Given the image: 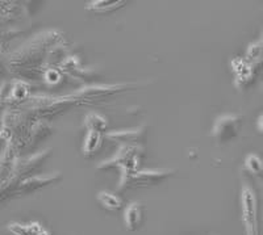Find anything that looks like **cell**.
Instances as JSON below:
<instances>
[{
  "label": "cell",
  "mask_w": 263,
  "mask_h": 235,
  "mask_svg": "<svg viewBox=\"0 0 263 235\" xmlns=\"http://www.w3.org/2000/svg\"><path fill=\"white\" fill-rule=\"evenodd\" d=\"M257 125H258V130H259L260 133H263V114H260L259 119H258Z\"/></svg>",
  "instance_id": "14"
},
{
  "label": "cell",
  "mask_w": 263,
  "mask_h": 235,
  "mask_svg": "<svg viewBox=\"0 0 263 235\" xmlns=\"http://www.w3.org/2000/svg\"><path fill=\"white\" fill-rule=\"evenodd\" d=\"M96 200L102 208L109 211H117L123 208V199L108 191H102L96 194Z\"/></svg>",
  "instance_id": "8"
},
{
  "label": "cell",
  "mask_w": 263,
  "mask_h": 235,
  "mask_svg": "<svg viewBox=\"0 0 263 235\" xmlns=\"http://www.w3.org/2000/svg\"><path fill=\"white\" fill-rule=\"evenodd\" d=\"M61 175H49V176H33V178L25 179L18 185V191L23 193H29V192H34L42 187H46L49 184H53L57 180H60Z\"/></svg>",
  "instance_id": "5"
},
{
  "label": "cell",
  "mask_w": 263,
  "mask_h": 235,
  "mask_svg": "<svg viewBox=\"0 0 263 235\" xmlns=\"http://www.w3.org/2000/svg\"><path fill=\"white\" fill-rule=\"evenodd\" d=\"M39 235H51V232L49 231V230L46 229V227H44V229L41 230V232H40Z\"/></svg>",
  "instance_id": "15"
},
{
  "label": "cell",
  "mask_w": 263,
  "mask_h": 235,
  "mask_svg": "<svg viewBox=\"0 0 263 235\" xmlns=\"http://www.w3.org/2000/svg\"><path fill=\"white\" fill-rule=\"evenodd\" d=\"M242 125V117L238 114H224L218 117L212 129V135L218 143L233 141L239 134Z\"/></svg>",
  "instance_id": "2"
},
{
  "label": "cell",
  "mask_w": 263,
  "mask_h": 235,
  "mask_svg": "<svg viewBox=\"0 0 263 235\" xmlns=\"http://www.w3.org/2000/svg\"><path fill=\"white\" fill-rule=\"evenodd\" d=\"M171 175H173V171L168 170L138 171L135 175L130 176L128 183H132L133 187H152V185L161 184L163 180H166V179ZM128 183H126V184H128Z\"/></svg>",
  "instance_id": "3"
},
{
  "label": "cell",
  "mask_w": 263,
  "mask_h": 235,
  "mask_svg": "<svg viewBox=\"0 0 263 235\" xmlns=\"http://www.w3.org/2000/svg\"><path fill=\"white\" fill-rule=\"evenodd\" d=\"M108 138L116 140L119 142L129 143L128 146H137L136 143L145 140V129H135V130H124V131H115V133L108 134Z\"/></svg>",
  "instance_id": "6"
},
{
  "label": "cell",
  "mask_w": 263,
  "mask_h": 235,
  "mask_svg": "<svg viewBox=\"0 0 263 235\" xmlns=\"http://www.w3.org/2000/svg\"><path fill=\"white\" fill-rule=\"evenodd\" d=\"M84 126L88 131H96V133H103L107 129L108 122L102 114L99 113H90L87 114L84 120Z\"/></svg>",
  "instance_id": "11"
},
{
  "label": "cell",
  "mask_w": 263,
  "mask_h": 235,
  "mask_svg": "<svg viewBox=\"0 0 263 235\" xmlns=\"http://www.w3.org/2000/svg\"><path fill=\"white\" fill-rule=\"evenodd\" d=\"M60 74H58V71H55V70H49L48 72H46V82L50 84H55L60 82Z\"/></svg>",
  "instance_id": "13"
},
{
  "label": "cell",
  "mask_w": 263,
  "mask_h": 235,
  "mask_svg": "<svg viewBox=\"0 0 263 235\" xmlns=\"http://www.w3.org/2000/svg\"><path fill=\"white\" fill-rule=\"evenodd\" d=\"M102 133L88 131L83 142V154L86 156H90V155L95 154L99 147H100V145H102Z\"/></svg>",
  "instance_id": "10"
},
{
  "label": "cell",
  "mask_w": 263,
  "mask_h": 235,
  "mask_svg": "<svg viewBox=\"0 0 263 235\" xmlns=\"http://www.w3.org/2000/svg\"><path fill=\"white\" fill-rule=\"evenodd\" d=\"M245 166L248 171H250L251 173H255V175H259V173L263 172V161L257 154L248 155L245 161Z\"/></svg>",
  "instance_id": "12"
},
{
  "label": "cell",
  "mask_w": 263,
  "mask_h": 235,
  "mask_svg": "<svg viewBox=\"0 0 263 235\" xmlns=\"http://www.w3.org/2000/svg\"><path fill=\"white\" fill-rule=\"evenodd\" d=\"M42 229H44V226L40 222H11L7 226V230L11 235H39Z\"/></svg>",
  "instance_id": "7"
},
{
  "label": "cell",
  "mask_w": 263,
  "mask_h": 235,
  "mask_svg": "<svg viewBox=\"0 0 263 235\" xmlns=\"http://www.w3.org/2000/svg\"><path fill=\"white\" fill-rule=\"evenodd\" d=\"M144 222V206L140 203H130L124 209V223L129 231H136Z\"/></svg>",
  "instance_id": "4"
},
{
  "label": "cell",
  "mask_w": 263,
  "mask_h": 235,
  "mask_svg": "<svg viewBox=\"0 0 263 235\" xmlns=\"http://www.w3.org/2000/svg\"><path fill=\"white\" fill-rule=\"evenodd\" d=\"M241 218L246 235H259L257 196L248 185H243L241 192Z\"/></svg>",
  "instance_id": "1"
},
{
  "label": "cell",
  "mask_w": 263,
  "mask_h": 235,
  "mask_svg": "<svg viewBox=\"0 0 263 235\" xmlns=\"http://www.w3.org/2000/svg\"><path fill=\"white\" fill-rule=\"evenodd\" d=\"M125 2H109V0H96L87 4L86 9L92 11L96 13H109L115 9H119L120 7L124 6Z\"/></svg>",
  "instance_id": "9"
}]
</instances>
